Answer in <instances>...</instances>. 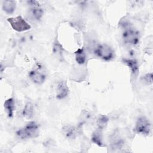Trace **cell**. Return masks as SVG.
Instances as JSON below:
<instances>
[{
  "mask_svg": "<svg viewBox=\"0 0 153 153\" xmlns=\"http://www.w3.org/2000/svg\"><path fill=\"white\" fill-rule=\"evenodd\" d=\"M92 140L94 143L100 146H103L102 142V137L99 131H95L92 134Z\"/></svg>",
  "mask_w": 153,
  "mask_h": 153,
  "instance_id": "14",
  "label": "cell"
},
{
  "mask_svg": "<svg viewBox=\"0 0 153 153\" xmlns=\"http://www.w3.org/2000/svg\"><path fill=\"white\" fill-rule=\"evenodd\" d=\"M135 130L142 134H149L151 131V123L148 119L145 117H139L136 121Z\"/></svg>",
  "mask_w": 153,
  "mask_h": 153,
  "instance_id": "5",
  "label": "cell"
},
{
  "mask_svg": "<svg viewBox=\"0 0 153 153\" xmlns=\"http://www.w3.org/2000/svg\"><path fill=\"white\" fill-rule=\"evenodd\" d=\"M123 39L126 44L136 45L139 42V33L134 29H126L123 33Z\"/></svg>",
  "mask_w": 153,
  "mask_h": 153,
  "instance_id": "4",
  "label": "cell"
},
{
  "mask_svg": "<svg viewBox=\"0 0 153 153\" xmlns=\"http://www.w3.org/2000/svg\"><path fill=\"white\" fill-rule=\"evenodd\" d=\"M22 114H23V116L27 119H30L33 117V107L32 103L28 102L26 104L23 110Z\"/></svg>",
  "mask_w": 153,
  "mask_h": 153,
  "instance_id": "13",
  "label": "cell"
},
{
  "mask_svg": "<svg viewBox=\"0 0 153 153\" xmlns=\"http://www.w3.org/2000/svg\"><path fill=\"white\" fill-rule=\"evenodd\" d=\"M69 94V88L64 81H60L57 85V93L56 97L58 99H65Z\"/></svg>",
  "mask_w": 153,
  "mask_h": 153,
  "instance_id": "8",
  "label": "cell"
},
{
  "mask_svg": "<svg viewBox=\"0 0 153 153\" xmlns=\"http://www.w3.org/2000/svg\"><path fill=\"white\" fill-rule=\"evenodd\" d=\"M108 121V119L106 116L100 117L98 119V122H97L99 128H103L104 127H105V126L107 124Z\"/></svg>",
  "mask_w": 153,
  "mask_h": 153,
  "instance_id": "15",
  "label": "cell"
},
{
  "mask_svg": "<svg viewBox=\"0 0 153 153\" xmlns=\"http://www.w3.org/2000/svg\"><path fill=\"white\" fill-rule=\"evenodd\" d=\"M75 60L79 64L82 65L85 62L86 60V55L83 48H78L75 52Z\"/></svg>",
  "mask_w": 153,
  "mask_h": 153,
  "instance_id": "12",
  "label": "cell"
},
{
  "mask_svg": "<svg viewBox=\"0 0 153 153\" xmlns=\"http://www.w3.org/2000/svg\"><path fill=\"white\" fill-rule=\"evenodd\" d=\"M16 7V2L12 0L4 1L2 2V9L7 14H13Z\"/></svg>",
  "mask_w": 153,
  "mask_h": 153,
  "instance_id": "10",
  "label": "cell"
},
{
  "mask_svg": "<svg viewBox=\"0 0 153 153\" xmlns=\"http://www.w3.org/2000/svg\"><path fill=\"white\" fill-rule=\"evenodd\" d=\"M4 108L9 117H12L14 111V100L13 98H9L4 102Z\"/></svg>",
  "mask_w": 153,
  "mask_h": 153,
  "instance_id": "11",
  "label": "cell"
},
{
  "mask_svg": "<svg viewBox=\"0 0 153 153\" xmlns=\"http://www.w3.org/2000/svg\"><path fill=\"white\" fill-rule=\"evenodd\" d=\"M95 53L98 57L106 61L112 60L114 56V50L106 44L98 45L95 50Z\"/></svg>",
  "mask_w": 153,
  "mask_h": 153,
  "instance_id": "3",
  "label": "cell"
},
{
  "mask_svg": "<svg viewBox=\"0 0 153 153\" xmlns=\"http://www.w3.org/2000/svg\"><path fill=\"white\" fill-rule=\"evenodd\" d=\"M123 62L126 65L128 68H130L131 74L136 75L139 71V66L137 62L135 59H123Z\"/></svg>",
  "mask_w": 153,
  "mask_h": 153,
  "instance_id": "9",
  "label": "cell"
},
{
  "mask_svg": "<svg viewBox=\"0 0 153 153\" xmlns=\"http://www.w3.org/2000/svg\"><path fill=\"white\" fill-rule=\"evenodd\" d=\"M16 134L19 137L23 139L36 137L39 135V127L35 122L30 121L19 129Z\"/></svg>",
  "mask_w": 153,
  "mask_h": 153,
  "instance_id": "1",
  "label": "cell"
},
{
  "mask_svg": "<svg viewBox=\"0 0 153 153\" xmlns=\"http://www.w3.org/2000/svg\"><path fill=\"white\" fill-rule=\"evenodd\" d=\"M142 79L145 82H146L147 84H152V74H146L143 78Z\"/></svg>",
  "mask_w": 153,
  "mask_h": 153,
  "instance_id": "17",
  "label": "cell"
},
{
  "mask_svg": "<svg viewBox=\"0 0 153 153\" xmlns=\"http://www.w3.org/2000/svg\"><path fill=\"white\" fill-rule=\"evenodd\" d=\"M65 131L66 136L68 137H73L75 135V130L72 127H66V128L65 129Z\"/></svg>",
  "mask_w": 153,
  "mask_h": 153,
  "instance_id": "16",
  "label": "cell"
},
{
  "mask_svg": "<svg viewBox=\"0 0 153 153\" xmlns=\"http://www.w3.org/2000/svg\"><path fill=\"white\" fill-rule=\"evenodd\" d=\"M27 3L32 6L29 11V17L34 20H40L44 12L42 9L39 7V2L36 1H27Z\"/></svg>",
  "mask_w": 153,
  "mask_h": 153,
  "instance_id": "6",
  "label": "cell"
},
{
  "mask_svg": "<svg viewBox=\"0 0 153 153\" xmlns=\"http://www.w3.org/2000/svg\"><path fill=\"white\" fill-rule=\"evenodd\" d=\"M12 28L17 32H24L30 29V25L20 16L7 19Z\"/></svg>",
  "mask_w": 153,
  "mask_h": 153,
  "instance_id": "2",
  "label": "cell"
},
{
  "mask_svg": "<svg viewBox=\"0 0 153 153\" xmlns=\"http://www.w3.org/2000/svg\"><path fill=\"white\" fill-rule=\"evenodd\" d=\"M29 77L31 80L36 84H42L44 83L45 79V75L42 72L38 69L32 70L29 72Z\"/></svg>",
  "mask_w": 153,
  "mask_h": 153,
  "instance_id": "7",
  "label": "cell"
}]
</instances>
